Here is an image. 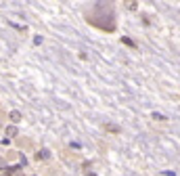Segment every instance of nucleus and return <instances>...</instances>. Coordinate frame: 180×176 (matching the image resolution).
Returning a JSON list of instances; mask_svg holds the SVG:
<instances>
[{
	"mask_svg": "<svg viewBox=\"0 0 180 176\" xmlns=\"http://www.w3.org/2000/svg\"><path fill=\"white\" fill-rule=\"evenodd\" d=\"M17 170H19V166H6L4 168V176H13Z\"/></svg>",
	"mask_w": 180,
	"mask_h": 176,
	"instance_id": "7ed1b4c3",
	"label": "nucleus"
},
{
	"mask_svg": "<svg viewBox=\"0 0 180 176\" xmlns=\"http://www.w3.org/2000/svg\"><path fill=\"white\" fill-rule=\"evenodd\" d=\"M153 120H166V118H163L161 113H157V111H155V113H153Z\"/></svg>",
	"mask_w": 180,
	"mask_h": 176,
	"instance_id": "423d86ee",
	"label": "nucleus"
},
{
	"mask_svg": "<svg viewBox=\"0 0 180 176\" xmlns=\"http://www.w3.org/2000/svg\"><path fill=\"white\" fill-rule=\"evenodd\" d=\"M11 120H13V124H19L21 120H23V115H21L19 111H11V115H9Z\"/></svg>",
	"mask_w": 180,
	"mask_h": 176,
	"instance_id": "f03ea898",
	"label": "nucleus"
},
{
	"mask_svg": "<svg viewBox=\"0 0 180 176\" xmlns=\"http://www.w3.org/2000/svg\"><path fill=\"white\" fill-rule=\"evenodd\" d=\"M36 157H38V159H48V157H50V151H48V149H40Z\"/></svg>",
	"mask_w": 180,
	"mask_h": 176,
	"instance_id": "f257e3e1",
	"label": "nucleus"
},
{
	"mask_svg": "<svg viewBox=\"0 0 180 176\" xmlns=\"http://www.w3.org/2000/svg\"><path fill=\"white\" fill-rule=\"evenodd\" d=\"M105 128H107L109 132H120V126H115V124H107Z\"/></svg>",
	"mask_w": 180,
	"mask_h": 176,
	"instance_id": "39448f33",
	"label": "nucleus"
},
{
	"mask_svg": "<svg viewBox=\"0 0 180 176\" xmlns=\"http://www.w3.org/2000/svg\"><path fill=\"white\" fill-rule=\"evenodd\" d=\"M86 176H96V174H92V172H88V174H86Z\"/></svg>",
	"mask_w": 180,
	"mask_h": 176,
	"instance_id": "0eeeda50",
	"label": "nucleus"
},
{
	"mask_svg": "<svg viewBox=\"0 0 180 176\" xmlns=\"http://www.w3.org/2000/svg\"><path fill=\"white\" fill-rule=\"evenodd\" d=\"M17 126H6V136H17Z\"/></svg>",
	"mask_w": 180,
	"mask_h": 176,
	"instance_id": "20e7f679",
	"label": "nucleus"
},
{
	"mask_svg": "<svg viewBox=\"0 0 180 176\" xmlns=\"http://www.w3.org/2000/svg\"><path fill=\"white\" fill-rule=\"evenodd\" d=\"M0 168H2V159H0Z\"/></svg>",
	"mask_w": 180,
	"mask_h": 176,
	"instance_id": "6e6552de",
	"label": "nucleus"
}]
</instances>
